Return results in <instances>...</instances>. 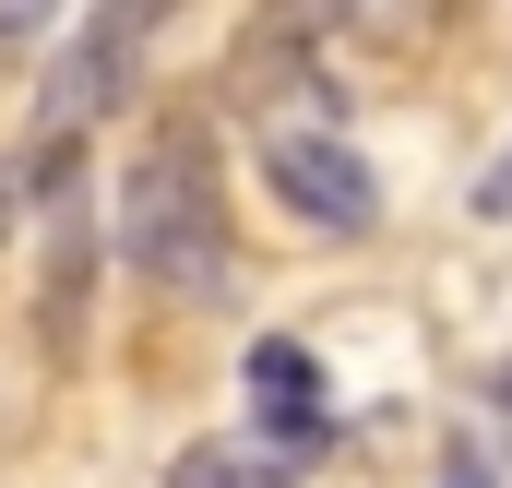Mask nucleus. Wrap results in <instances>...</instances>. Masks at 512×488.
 I'll return each mask as SVG.
<instances>
[{
    "label": "nucleus",
    "instance_id": "obj_8",
    "mask_svg": "<svg viewBox=\"0 0 512 488\" xmlns=\"http://www.w3.org/2000/svg\"><path fill=\"white\" fill-rule=\"evenodd\" d=\"M48 24H60V0H0V60H12V48H36Z\"/></svg>",
    "mask_w": 512,
    "mask_h": 488
},
{
    "label": "nucleus",
    "instance_id": "obj_5",
    "mask_svg": "<svg viewBox=\"0 0 512 488\" xmlns=\"http://www.w3.org/2000/svg\"><path fill=\"white\" fill-rule=\"evenodd\" d=\"M251 393H262V417L322 441V369H310V346H251Z\"/></svg>",
    "mask_w": 512,
    "mask_h": 488
},
{
    "label": "nucleus",
    "instance_id": "obj_1",
    "mask_svg": "<svg viewBox=\"0 0 512 488\" xmlns=\"http://www.w3.org/2000/svg\"><path fill=\"white\" fill-rule=\"evenodd\" d=\"M120 250H131L143 286L215 298V274H227V179H215L203 120H155L143 131V155H131V179H120Z\"/></svg>",
    "mask_w": 512,
    "mask_h": 488
},
{
    "label": "nucleus",
    "instance_id": "obj_2",
    "mask_svg": "<svg viewBox=\"0 0 512 488\" xmlns=\"http://www.w3.org/2000/svg\"><path fill=\"white\" fill-rule=\"evenodd\" d=\"M262 179H274V203H286L298 227H322V239H358V227L382 215L370 155L334 143V131H262Z\"/></svg>",
    "mask_w": 512,
    "mask_h": 488
},
{
    "label": "nucleus",
    "instance_id": "obj_6",
    "mask_svg": "<svg viewBox=\"0 0 512 488\" xmlns=\"http://www.w3.org/2000/svg\"><path fill=\"white\" fill-rule=\"evenodd\" d=\"M370 0H262V36L274 48H310V36H334V24H358Z\"/></svg>",
    "mask_w": 512,
    "mask_h": 488
},
{
    "label": "nucleus",
    "instance_id": "obj_9",
    "mask_svg": "<svg viewBox=\"0 0 512 488\" xmlns=\"http://www.w3.org/2000/svg\"><path fill=\"white\" fill-rule=\"evenodd\" d=\"M0 191H12V179H0ZM0 227H12V203H0Z\"/></svg>",
    "mask_w": 512,
    "mask_h": 488
},
{
    "label": "nucleus",
    "instance_id": "obj_4",
    "mask_svg": "<svg viewBox=\"0 0 512 488\" xmlns=\"http://www.w3.org/2000/svg\"><path fill=\"white\" fill-rule=\"evenodd\" d=\"M298 465H310V441H191L167 488H286Z\"/></svg>",
    "mask_w": 512,
    "mask_h": 488
},
{
    "label": "nucleus",
    "instance_id": "obj_3",
    "mask_svg": "<svg viewBox=\"0 0 512 488\" xmlns=\"http://www.w3.org/2000/svg\"><path fill=\"white\" fill-rule=\"evenodd\" d=\"M131 60H143V48H120L108 24H84V36L60 48V72H48V131H84V120H108V108L131 96Z\"/></svg>",
    "mask_w": 512,
    "mask_h": 488
},
{
    "label": "nucleus",
    "instance_id": "obj_7",
    "mask_svg": "<svg viewBox=\"0 0 512 488\" xmlns=\"http://www.w3.org/2000/svg\"><path fill=\"white\" fill-rule=\"evenodd\" d=\"M167 12H179V0H96V24H108V36H120V48H143V36H155V24H167Z\"/></svg>",
    "mask_w": 512,
    "mask_h": 488
}]
</instances>
